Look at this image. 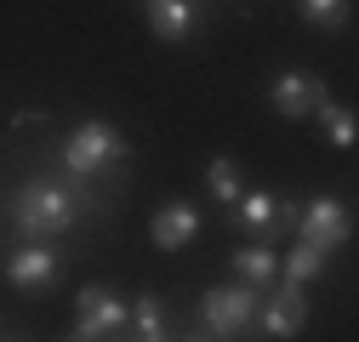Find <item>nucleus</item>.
<instances>
[{
    "instance_id": "nucleus-6",
    "label": "nucleus",
    "mask_w": 359,
    "mask_h": 342,
    "mask_svg": "<svg viewBox=\"0 0 359 342\" xmlns=\"http://www.w3.org/2000/svg\"><path fill=\"white\" fill-rule=\"evenodd\" d=\"M297 234L308 240V245H320L325 256L353 234V211L342 205V200H331V194H320V200H308L302 205V217H297Z\"/></svg>"
},
{
    "instance_id": "nucleus-16",
    "label": "nucleus",
    "mask_w": 359,
    "mask_h": 342,
    "mask_svg": "<svg viewBox=\"0 0 359 342\" xmlns=\"http://www.w3.org/2000/svg\"><path fill=\"white\" fill-rule=\"evenodd\" d=\"M302 18L320 29H342L348 23V0H302Z\"/></svg>"
},
{
    "instance_id": "nucleus-19",
    "label": "nucleus",
    "mask_w": 359,
    "mask_h": 342,
    "mask_svg": "<svg viewBox=\"0 0 359 342\" xmlns=\"http://www.w3.org/2000/svg\"><path fill=\"white\" fill-rule=\"evenodd\" d=\"M143 342H171V336H165V331H149V336H143Z\"/></svg>"
},
{
    "instance_id": "nucleus-13",
    "label": "nucleus",
    "mask_w": 359,
    "mask_h": 342,
    "mask_svg": "<svg viewBox=\"0 0 359 342\" xmlns=\"http://www.w3.org/2000/svg\"><path fill=\"white\" fill-rule=\"evenodd\" d=\"M205 189H211V200H217V205H229V211H234V200L245 194L240 165H234L229 154H211V165H205Z\"/></svg>"
},
{
    "instance_id": "nucleus-7",
    "label": "nucleus",
    "mask_w": 359,
    "mask_h": 342,
    "mask_svg": "<svg viewBox=\"0 0 359 342\" xmlns=\"http://www.w3.org/2000/svg\"><path fill=\"white\" fill-rule=\"evenodd\" d=\"M302 325H308V296H302V285L274 280V291L257 303V331H268V336H297Z\"/></svg>"
},
{
    "instance_id": "nucleus-12",
    "label": "nucleus",
    "mask_w": 359,
    "mask_h": 342,
    "mask_svg": "<svg viewBox=\"0 0 359 342\" xmlns=\"http://www.w3.org/2000/svg\"><path fill=\"white\" fill-rule=\"evenodd\" d=\"M234 280L240 285H257V291L274 285L280 280V251L274 245H240L234 251Z\"/></svg>"
},
{
    "instance_id": "nucleus-1",
    "label": "nucleus",
    "mask_w": 359,
    "mask_h": 342,
    "mask_svg": "<svg viewBox=\"0 0 359 342\" xmlns=\"http://www.w3.org/2000/svg\"><path fill=\"white\" fill-rule=\"evenodd\" d=\"M80 211H86V194H80V189L52 183V177H34V183H23V189L12 194L6 217H12L18 240H57Z\"/></svg>"
},
{
    "instance_id": "nucleus-4",
    "label": "nucleus",
    "mask_w": 359,
    "mask_h": 342,
    "mask_svg": "<svg viewBox=\"0 0 359 342\" xmlns=\"http://www.w3.org/2000/svg\"><path fill=\"white\" fill-rule=\"evenodd\" d=\"M6 280L18 285V291H29V296H40V291H52L57 280H63V251L52 245V240H23L18 251H6Z\"/></svg>"
},
{
    "instance_id": "nucleus-15",
    "label": "nucleus",
    "mask_w": 359,
    "mask_h": 342,
    "mask_svg": "<svg viewBox=\"0 0 359 342\" xmlns=\"http://www.w3.org/2000/svg\"><path fill=\"white\" fill-rule=\"evenodd\" d=\"M320 132H325L337 149H353V137H359V120H353V109L325 103V109H320Z\"/></svg>"
},
{
    "instance_id": "nucleus-3",
    "label": "nucleus",
    "mask_w": 359,
    "mask_h": 342,
    "mask_svg": "<svg viewBox=\"0 0 359 342\" xmlns=\"http://www.w3.org/2000/svg\"><path fill=\"white\" fill-rule=\"evenodd\" d=\"M257 303H262V291L257 285H211L205 296H200V320H205V331L217 336V342H234L240 331H251L257 325Z\"/></svg>"
},
{
    "instance_id": "nucleus-8",
    "label": "nucleus",
    "mask_w": 359,
    "mask_h": 342,
    "mask_svg": "<svg viewBox=\"0 0 359 342\" xmlns=\"http://www.w3.org/2000/svg\"><path fill=\"white\" fill-rule=\"evenodd\" d=\"M74 308H80V320H74V325H80V336H86V342L109 336V331H114V325H126V314H131V303H126L114 285H86Z\"/></svg>"
},
{
    "instance_id": "nucleus-18",
    "label": "nucleus",
    "mask_w": 359,
    "mask_h": 342,
    "mask_svg": "<svg viewBox=\"0 0 359 342\" xmlns=\"http://www.w3.org/2000/svg\"><path fill=\"white\" fill-rule=\"evenodd\" d=\"M183 342H217V336H211V331H200V336H183Z\"/></svg>"
},
{
    "instance_id": "nucleus-2",
    "label": "nucleus",
    "mask_w": 359,
    "mask_h": 342,
    "mask_svg": "<svg viewBox=\"0 0 359 342\" xmlns=\"http://www.w3.org/2000/svg\"><path fill=\"white\" fill-rule=\"evenodd\" d=\"M126 137H120V125H109V120H86V125H74L69 132V143H63V171L69 177H103V171H114V165H126Z\"/></svg>"
},
{
    "instance_id": "nucleus-14",
    "label": "nucleus",
    "mask_w": 359,
    "mask_h": 342,
    "mask_svg": "<svg viewBox=\"0 0 359 342\" xmlns=\"http://www.w3.org/2000/svg\"><path fill=\"white\" fill-rule=\"evenodd\" d=\"M325 263H331V256H325L320 245L297 240V251H291V256H280V280H291V285H308V280H320V274H325Z\"/></svg>"
},
{
    "instance_id": "nucleus-11",
    "label": "nucleus",
    "mask_w": 359,
    "mask_h": 342,
    "mask_svg": "<svg viewBox=\"0 0 359 342\" xmlns=\"http://www.w3.org/2000/svg\"><path fill=\"white\" fill-rule=\"evenodd\" d=\"M234 223L240 228H251V234H280V194H268V189H257V194H240L234 200Z\"/></svg>"
},
{
    "instance_id": "nucleus-17",
    "label": "nucleus",
    "mask_w": 359,
    "mask_h": 342,
    "mask_svg": "<svg viewBox=\"0 0 359 342\" xmlns=\"http://www.w3.org/2000/svg\"><path fill=\"white\" fill-rule=\"evenodd\" d=\"M126 320H137V331H143V336H149V331H165V325H160V296H137Z\"/></svg>"
},
{
    "instance_id": "nucleus-5",
    "label": "nucleus",
    "mask_w": 359,
    "mask_h": 342,
    "mask_svg": "<svg viewBox=\"0 0 359 342\" xmlns=\"http://www.w3.org/2000/svg\"><path fill=\"white\" fill-rule=\"evenodd\" d=\"M268 103H274L285 120H313V114L331 103V92H325V80L313 74V69H285L274 86H268Z\"/></svg>"
},
{
    "instance_id": "nucleus-10",
    "label": "nucleus",
    "mask_w": 359,
    "mask_h": 342,
    "mask_svg": "<svg viewBox=\"0 0 359 342\" xmlns=\"http://www.w3.org/2000/svg\"><path fill=\"white\" fill-rule=\"evenodd\" d=\"M149 29L160 40H189L200 29V6L194 0H149Z\"/></svg>"
},
{
    "instance_id": "nucleus-9",
    "label": "nucleus",
    "mask_w": 359,
    "mask_h": 342,
    "mask_svg": "<svg viewBox=\"0 0 359 342\" xmlns=\"http://www.w3.org/2000/svg\"><path fill=\"white\" fill-rule=\"evenodd\" d=\"M149 234H154L160 251H183V245L200 234V205H194V200H165V205L154 211Z\"/></svg>"
},
{
    "instance_id": "nucleus-20",
    "label": "nucleus",
    "mask_w": 359,
    "mask_h": 342,
    "mask_svg": "<svg viewBox=\"0 0 359 342\" xmlns=\"http://www.w3.org/2000/svg\"><path fill=\"white\" fill-rule=\"evenodd\" d=\"M74 342H86V336H74Z\"/></svg>"
}]
</instances>
